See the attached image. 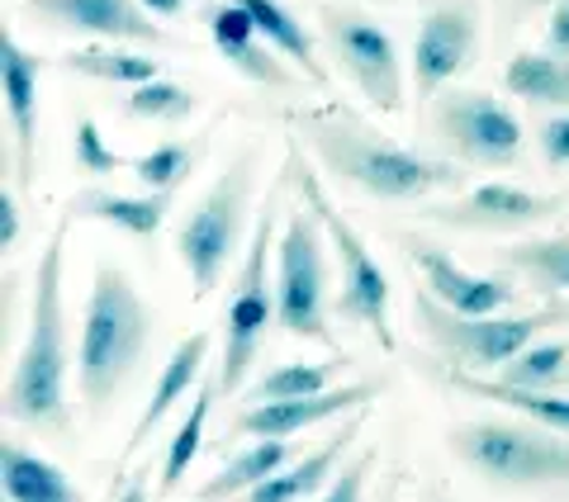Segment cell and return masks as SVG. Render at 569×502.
Returning <instances> with one entry per match:
<instances>
[{
    "label": "cell",
    "mask_w": 569,
    "mask_h": 502,
    "mask_svg": "<svg viewBox=\"0 0 569 502\" xmlns=\"http://www.w3.org/2000/svg\"><path fill=\"white\" fill-rule=\"evenodd\" d=\"M503 265L541 299H569V232H546V238L503 247Z\"/></svg>",
    "instance_id": "cell-28"
},
{
    "label": "cell",
    "mask_w": 569,
    "mask_h": 502,
    "mask_svg": "<svg viewBox=\"0 0 569 502\" xmlns=\"http://www.w3.org/2000/svg\"><path fill=\"white\" fill-rule=\"evenodd\" d=\"M290 460H295V445L290 441H252L247 451H238L233 460H228L219 474L204 479L200 489H194V502H233V498H247L257 483H266L276 470H284Z\"/></svg>",
    "instance_id": "cell-26"
},
{
    "label": "cell",
    "mask_w": 569,
    "mask_h": 502,
    "mask_svg": "<svg viewBox=\"0 0 569 502\" xmlns=\"http://www.w3.org/2000/svg\"><path fill=\"white\" fill-rule=\"evenodd\" d=\"M252 190H257V148H242L219 171V181L186 209L181 228H176V257H181L186 275L194 284V299H209L219 290L228 265L247 251L242 238H247Z\"/></svg>",
    "instance_id": "cell-8"
},
{
    "label": "cell",
    "mask_w": 569,
    "mask_h": 502,
    "mask_svg": "<svg viewBox=\"0 0 569 502\" xmlns=\"http://www.w3.org/2000/svg\"><path fill=\"white\" fill-rule=\"evenodd\" d=\"M152 470H138V474H114V489H110V502H152Z\"/></svg>",
    "instance_id": "cell-38"
},
{
    "label": "cell",
    "mask_w": 569,
    "mask_h": 502,
    "mask_svg": "<svg viewBox=\"0 0 569 502\" xmlns=\"http://www.w3.org/2000/svg\"><path fill=\"white\" fill-rule=\"evenodd\" d=\"M503 86L512 100L541 104V110H569V62L556 58L546 48H522L512 52V62L503 71Z\"/></svg>",
    "instance_id": "cell-27"
},
{
    "label": "cell",
    "mask_w": 569,
    "mask_h": 502,
    "mask_svg": "<svg viewBox=\"0 0 569 502\" xmlns=\"http://www.w3.org/2000/svg\"><path fill=\"white\" fill-rule=\"evenodd\" d=\"M422 502H456L447 489H437V483H427V489H422Z\"/></svg>",
    "instance_id": "cell-43"
},
{
    "label": "cell",
    "mask_w": 569,
    "mask_h": 502,
    "mask_svg": "<svg viewBox=\"0 0 569 502\" xmlns=\"http://www.w3.org/2000/svg\"><path fill=\"white\" fill-rule=\"evenodd\" d=\"M204 152H209V133H200V138H171V142H162V148L133 157L129 171L138 175L142 190L176 194L194 175V167L204 161Z\"/></svg>",
    "instance_id": "cell-31"
},
{
    "label": "cell",
    "mask_w": 569,
    "mask_h": 502,
    "mask_svg": "<svg viewBox=\"0 0 569 502\" xmlns=\"http://www.w3.org/2000/svg\"><path fill=\"white\" fill-rule=\"evenodd\" d=\"M233 6H242L247 14H252V24L266 43H271L284 62H290L299 77H305L313 91H328V67L318 62V48H313V33L305 29V20H299L295 10H284L280 0H233Z\"/></svg>",
    "instance_id": "cell-23"
},
{
    "label": "cell",
    "mask_w": 569,
    "mask_h": 502,
    "mask_svg": "<svg viewBox=\"0 0 569 502\" xmlns=\"http://www.w3.org/2000/svg\"><path fill=\"white\" fill-rule=\"evenodd\" d=\"M432 138L456 167L479 171H512L527 157L522 119L489 91H441L432 100Z\"/></svg>",
    "instance_id": "cell-11"
},
{
    "label": "cell",
    "mask_w": 569,
    "mask_h": 502,
    "mask_svg": "<svg viewBox=\"0 0 569 502\" xmlns=\"http://www.w3.org/2000/svg\"><path fill=\"white\" fill-rule=\"evenodd\" d=\"M560 0H512V20H527V14H537V10H556Z\"/></svg>",
    "instance_id": "cell-42"
},
{
    "label": "cell",
    "mask_w": 569,
    "mask_h": 502,
    "mask_svg": "<svg viewBox=\"0 0 569 502\" xmlns=\"http://www.w3.org/2000/svg\"><path fill=\"white\" fill-rule=\"evenodd\" d=\"M213 399H219V374H204L200 389L190 393V408H186L181 426H176L171 441H167L162 474H157V493H152V502H167L171 493H181V483L190 479V464H194V455L204 451V426H209Z\"/></svg>",
    "instance_id": "cell-25"
},
{
    "label": "cell",
    "mask_w": 569,
    "mask_h": 502,
    "mask_svg": "<svg viewBox=\"0 0 569 502\" xmlns=\"http://www.w3.org/2000/svg\"><path fill=\"white\" fill-rule=\"evenodd\" d=\"M67 71L77 77H91L104 86H148L162 77V62H152V52H129V48H114V43H96V48H71L62 58Z\"/></svg>",
    "instance_id": "cell-30"
},
{
    "label": "cell",
    "mask_w": 569,
    "mask_h": 502,
    "mask_svg": "<svg viewBox=\"0 0 569 502\" xmlns=\"http://www.w3.org/2000/svg\"><path fill=\"white\" fill-rule=\"evenodd\" d=\"M318 39L328 48V62L361 91L370 110L403 114V104H408L403 58H399L395 39H389L366 10L323 0V6H318Z\"/></svg>",
    "instance_id": "cell-10"
},
{
    "label": "cell",
    "mask_w": 569,
    "mask_h": 502,
    "mask_svg": "<svg viewBox=\"0 0 569 502\" xmlns=\"http://www.w3.org/2000/svg\"><path fill=\"white\" fill-rule=\"evenodd\" d=\"M142 10L157 14V20H176L186 10V0H142Z\"/></svg>",
    "instance_id": "cell-41"
},
{
    "label": "cell",
    "mask_w": 569,
    "mask_h": 502,
    "mask_svg": "<svg viewBox=\"0 0 569 502\" xmlns=\"http://www.w3.org/2000/svg\"><path fill=\"white\" fill-rule=\"evenodd\" d=\"M447 451L498 493L569 489V436L541 422L470 418L447 432Z\"/></svg>",
    "instance_id": "cell-5"
},
{
    "label": "cell",
    "mask_w": 569,
    "mask_h": 502,
    "mask_svg": "<svg viewBox=\"0 0 569 502\" xmlns=\"http://www.w3.org/2000/svg\"><path fill=\"white\" fill-rule=\"evenodd\" d=\"M152 328L157 318L142 303L129 271L114 265L110 257H100L91 271V299H86L81 347H77V393L91 422H100L123 393V384L133 380L142 351L152 342Z\"/></svg>",
    "instance_id": "cell-3"
},
{
    "label": "cell",
    "mask_w": 569,
    "mask_h": 502,
    "mask_svg": "<svg viewBox=\"0 0 569 502\" xmlns=\"http://www.w3.org/2000/svg\"><path fill=\"white\" fill-rule=\"evenodd\" d=\"M569 213V190H522L508 181L475 185L466 194H456L447 204H422L427 223H441L451 232H485V238H503V232H531L550 219Z\"/></svg>",
    "instance_id": "cell-12"
},
{
    "label": "cell",
    "mask_w": 569,
    "mask_h": 502,
    "mask_svg": "<svg viewBox=\"0 0 569 502\" xmlns=\"http://www.w3.org/2000/svg\"><path fill=\"white\" fill-rule=\"evenodd\" d=\"M565 370H569V337H556V342H537L522 355H512V361L498 370V380L512 389H560Z\"/></svg>",
    "instance_id": "cell-32"
},
{
    "label": "cell",
    "mask_w": 569,
    "mask_h": 502,
    "mask_svg": "<svg viewBox=\"0 0 569 502\" xmlns=\"http://www.w3.org/2000/svg\"><path fill=\"white\" fill-rule=\"evenodd\" d=\"M479 29H485V0H437L422 14L413 39V96L437 100L451 91L460 71L479 58Z\"/></svg>",
    "instance_id": "cell-13"
},
{
    "label": "cell",
    "mask_w": 569,
    "mask_h": 502,
    "mask_svg": "<svg viewBox=\"0 0 569 502\" xmlns=\"http://www.w3.org/2000/svg\"><path fill=\"white\" fill-rule=\"evenodd\" d=\"M395 242L403 247V257L413 261V271H422V290L437 303H447L451 313L466 318H489V313H508L518 303V290L503 275H475L466 271L447 247L418 238V232H395Z\"/></svg>",
    "instance_id": "cell-16"
},
{
    "label": "cell",
    "mask_w": 569,
    "mask_h": 502,
    "mask_svg": "<svg viewBox=\"0 0 569 502\" xmlns=\"http://www.w3.org/2000/svg\"><path fill=\"white\" fill-rule=\"evenodd\" d=\"M284 175H290V185L299 190V200L318 213V223L328 232V247L337 257V271H342V290L332 299V313L342 322H351V328H361L385 355H395L399 337H395V322H389V275L380 271V261L370 257L361 232L347 223V213L328 200L318 171L305 161V142L299 138L284 142Z\"/></svg>",
    "instance_id": "cell-4"
},
{
    "label": "cell",
    "mask_w": 569,
    "mask_h": 502,
    "mask_svg": "<svg viewBox=\"0 0 569 502\" xmlns=\"http://www.w3.org/2000/svg\"><path fill=\"white\" fill-rule=\"evenodd\" d=\"M546 52H556V58L569 62V0H560L556 10H550V24H546Z\"/></svg>",
    "instance_id": "cell-39"
},
{
    "label": "cell",
    "mask_w": 569,
    "mask_h": 502,
    "mask_svg": "<svg viewBox=\"0 0 569 502\" xmlns=\"http://www.w3.org/2000/svg\"><path fill=\"white\" fill-rule=\"evenodd\" d=\"M200 24L209 29L219 58L233 67L238 77L266 86V91H299V86H305V77H299V71L261 39L257 24H252V14H247L242 6H233V0H204V6H200Z\"/></svg>",
    "instance_id": "cell-18"
},
{
    "label": "cell",
    "mask_w": 569,
    "mask_h": 502,
    "mask_svg": "<svg viewBox=\"0 0 569 502\" xmlns=\"http://www.w3.org/2000/svg\"><path fill=\"white\" fill-rule=\"evenodd\" d=\"M385 374L380 380H347L332 384L323 393H309V399H284V403H247L233 422H228L223 441H290L309 426L328 422V418H347L356 408H370L385 393Z\"/></svg>",
    "instance_id": "cell-14"
},
{
    "label": "cell",
    "mask_w": 569,
    "mask_h": 502,
    "mask_svg": "<svg viewBox=\"0 0 569 502\" xmlns=\"http://www.w3.org/2000/svg\"><path fill=\"white\" fill-rule=\"evenodd\" d=\"M427 374L456 393H470V399H485V403H503L512 412H522V418L550 426V432L569 436V399H560L556 389H512L503 380H479L475 370H460L451 361H427Z\"/></svg>",
    "instance_id": "cell-21"
},
{
    "label": "cell",
    "mask_w": 569,
    "mask_h": 502,
    "mask_svg": "<svg viewBox=\"0 0 569 502\" xmlns=\"http://www.w3.org/2000/svg\"><path fill=\"white\" fill-rule=\"evenodd\" d=\"M351 355H332V361H284L276 370H266L261 380L247 389V403H284V399H309V393H323L347 374Z\"/></svg>",
    "instance_id": "cell-29"
},
{
    "label": "cell",
    "mask_w": 569,
    "mask_h": 502,
    "mask_svg": "<svg viewBox=\"0 0 569 502\" xmlns=\"http://www.w3.org/2000/svg\"><path fill=\"white\" fill-rule=\"evenodd\" d=\"M290 185V175L280 171V181L266 194V209L247 238V251L238 261V280H233V294H228V309H223V328H219V393L233 399L242 393L247 374H252L261 342H266V328L276 322V275H271V261H276V238H280V223H284V209H280V190Z\"/></svg>",
    "instance_id": "cell-6"
},
{
    "label": "cell",
    "mask_w": 569,
    "mask_h": 502,
    "mask_svg": "<svg viewBox=\"0 0 569 502\" xmlns=\"http://www.w3.org/2000/svg\"><path fill=\"white\" fill-rule=\"evenodd\" d=\"M413 322L427 337L441 361L460 370H503L512 355L537 347L546 332L569 328V299H541L527 313H489V318H466L437 303L427 290H413Z\"/></svg>",
    "instance_id": "cell-7"
},
{
    "label": "cell",
    "mask_w": 569,
    "mask_h": 502,
    "mask_svg": "<svg viewBox=\"0 0 569 502\" xmlns=\"http://www.w3.org/2000/svg\"><path fill=\"white\" fill-rule=\"evenodd\" d=\"M171 204H176V194H157V190L119 194V190H104V185H86L62 204V213H71V219H91V223H110L119 232H129V238L148 242V238H157V228L167 223Z\"/></svg>",
    "instance_id": "cell-22"
},
{
    "label": "cell",
    "mask_w": 569,
    "mask_h": 502,
    "mask_svg": "<svg viewBox=\"0 0 569 502\" xmlns=\"http://www.w3.org/2000/svg\"><path fill=\"white\" fill-rule=\"evenodd\" d=\"M0 483H6L10 502H86L77 483H71L52 460L29 451L24 441L0 445Z\"/></svg>",
    "instance_id": "cell-24"
},
{
    "label": "cell",
    "mask_w": 569,
    "mask_h": 502,
    "mask_svg": "<svg viewBox=\"0 0 569 502\" xmlns=\"http://www.w3.org/2000/svg\"><path fill=\"white\" fill-rule=\"evenodd\" d=\"M295 138L323 161L332 181L370 194V200L422 204L437 190H460V167L447 157H422L413 148L389 142L376 123H366L347 104H313V110H290Z\"/></svg>",
    "instance_id": "cell-1"
},
{
    "label": "cell",
    "mask_w": 569,
    "mask_h": 502,
    "mask_svg": "<svg viewBox=\"0 0 569 502\" xmlns=\"http://www.w3.org/2000/svg\"><path fill=\"white\" fill-rule=\"evenodd\" d=\"M560 389H569V370H565V380H560Z\"/></svg>",
    "instance_id": "cell-44"
},
{
    "label": "cell",
    "mask_w": 569,
    "mask_h": 502,
    "mask_svg": "<svg viewBox=\"0 0 569 502\" xmlns=\"http://www.w3.org/2000/svg\"><path fill=\"white\" fill-rule=\"evenodd\" d=\"M71 213L52 223L48 242L39 251L33 271V299H29V337L10 365L6 380V418L43 436H71V347H67V299H62V265H67V232Z\"/></svg>",
    "instance_id": "cell-2"
},
{
    "label": "cell",
    "mask_w": 569,
    "mask_h": 502,
    "mask_svg": "<svg viewBox=\"0 0 569 502\" xmlns=\"http://www.w3.org/2000/svg\"><path fill=\"white\" fill-rule=\"evenodd\" d=\"M20 219H24L20 190L6 185V190H0V251H14V247H20Z\"/></svg>",
    "instance_id": "cell-37"
},
{
    "label": "cell",
    "mask_w": 569,
    "mask_h": 502,
    "mask_svg": "<svg viewBox=\"0 0 569 502\" xmlns=\"http://www.w3.org/2000/svg\"><path fill=\"white\" fill-rule=\"evenodd\" d=\"M403 470H395V474H385V483H380V493H376V502H403Z\"/></svg>",
    "instance_id": "cell-40"
},
{
    "label": "cell",
    "mask_w": 569,
    "mask_h": 502,
    "mask_svg": "<svg viewBox=\"0 0 569 502\" xmlns=\"http://www.w3.org/2000/svg\"><path fill=\"white\" fill-rule=\"evenodd\" d=\"M71 157H77V171H81V175H114V171H123V167H133L129 157H119L110 142L100 138V123H96V119H77Z\"/></svg>",
    "instance_id": "cell-34"
},
{
    "label": "cell",
    "mask_w": 569,
    "mask_h": 502,
    "mask_svg": "<svg viewBox=\"0 0 569 502\" xmlns=\"http://www.w3.org/2000/svg\"><path fill=\"white\" fill-rule=\"evenodd\" d=\"M376 464H380L376 445H366V451H351V460L332 474V483L318 493V502H366V483H370V470H376Z\"/></svg>",
    "instance_id": "cell-35"
},
{
    "label": "cell",
    "mask_w": 569,
    "mask_h": 502,
    "mask_svg": "<svg viewBox=\"0 0 569 502\" xmlns=\"http://www.w3.org/2000/svg\"><path fill=\"white\" fill-rule=\"evenodd\" d=\"M328 232L305 200L284 209L276 238V328H284L295 342H313L342 355L337 332L328 328Z\"/></svg>",
    "instance_id": "cell-9"
},
{
    "label": "cell",
    "mask_w": 569,
    "mask_h": 502,
    "mask_svg": "<svg viewBox=\"0 0 569 502\" xmlns=\"http://www.w3.org/2000/svg\"><path fill=\"white\" fill-rule=\"evenodd\" d=\"M0 81H6V110H10V167H14V190L29 200L33 175H39V81H43V58L29 52L14 33L0 43Z\"/></svg>",
    "instance_id": "cell-17"
},
{
    "label": "cell",
    "mask_w": 569,
    "mask_h": 502,
    "mask_svg": "<svg viewBox=\"0 0 569 502\" xmlns=\"http://www.w3.org/2000/svg\"><path fill=\"white\" fill-rule=\"evenodd\" d=\"M537 148L546 157V167H569V110L541 123V129H537Z\"/></svg>",
    "instance_id": "cell-36"
},
{
    "label": "cell",
    "mask_w": 569,
    "mask_h": 502,
    "mask_svg": "<svg viewBox=\"0 0 569 502\" xmlns=\"http://www.w3.org/2000/svg\"><path fill=\"white\" fill-rule=\"evenodd\" d=\"M24 14H33L52 33H81L100 43H138V48H171L176 39L152 24L142 0H24Z\"/></svg>",
    "instance_id": "cell-15"
},
{
    "label": "cell",
    "mask_w": 569,
    "mask_h": 502,
    "mask_svg": "<svg viewBox=\"0 0 569 502\" xmlns=\"http://www.w3.org/2000/svg\"><path fill=\"white\" fill-rule=\"evenodd\" d=\"M123 114L129 119H152V123H186L200 114V96L176 86L167 77H157L148 86H133L129 100H123Z\"/></svg>",
    "instance_id": "cell-33"
},
{
    "label": "cell",
    "mask_w": 569,
    "mask_h": 502,
    "mask_svg": "<svg viewBox=\"0 0 569 502\" xmlns=\"http://www.w3.org/2000/svg\"><path fill=\"white\" fill-rule=\"evenodd\" d=\"M209 347H213L209 332H190V337H181V342H176L171 361L162 365V374H157V384H152V399L142 403L138 422H133V436H129V451H123L119 470H123V464H129L133 455H142V445H148L152 426L162 422L181 399H190V393L200 389V380L209 374Z\"/></svg>",
    "instance_id": "cell-20"
},
{
    "label": "cell",
    "mask_w": 569,
    "mask_h": 502,
    "mask_svg": "<svg viewBox=\"0 0 569 502\" xmlns=\"http://www.w3.org/2000/svg\"><path fill=\"white\" fill-rule=\"evenodd\" d=\"M366 422H370V408L347 412L342 426H337V432H328L323 445H313V451L295 455L290 464H284V470H276L266 483H257V489L247 493L242 502H305V498H318V493H323L328 483H332V474L351 460L356 441H361V432H366Z\"/></svg>",
    "instance_id": "cell-19"
}]
</instances>
